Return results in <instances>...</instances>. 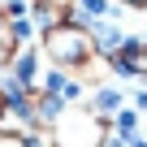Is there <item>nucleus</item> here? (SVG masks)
I'll return each instance as SVG.
<instances>
[{"label":"nucleus","instance_id":"nucleus-1","mask_svg":"<svg viewBox=\"0 0 147 147\" xmlns=\"http://www.w3.org/2000/svg\"><path fill=\"white\" fill-rule=\"evenodd\" d=\"M100 48H95V35L87 30V26H74V22H56V26H48V35H43V56L52 61V65H87L91 56H95Z\"/></svg>","mask_w":147,"mask_h":147},{"label":"nucleus","instance_id":"nucleus-2","mask_svg":"<svg viewBox=\"0 0 147 147\" xmlns=\"http://www.w3.org/2000/svg\"><path fill=\"white\" fill-rule=\"evenodd\" d=\"M52 130H56V147H95L100 143V117L87 113V108L56 113Z\"/></svg>","mask_w":147,"mask_h":147},{"label":"nucleus","instance_id":"nucleus-3","mask_svg":"<svg viewBox=\"0 0 147 147\" xmlns=\"http://www.w3.org/2000/svg\"><path fill=\"white\" fill-rule=\"evenodd\" d=\"M22 35H26L22 22H13L9 13H0V69H5V65L22 52Z\"/></svg>","mask_w":147,"mask_h":147},{"label":"nucleus","instance_id":"nucleus-4","mask_svg":"<svg viewBox=\"0 0 147 147\" xmlns=\"http://www.w3.org/2000/svg\"><path fill=\"white\" fill-rule=\"evenodd\" d=\"M35 5H39V22L43 26H56L69 9H78V0H35Z\"/></svg>","mask_w":147,"mask_h":147},{"label":"nucleus","instance_id":"nucleus-5","mask_svg":"<svg viewBox=\"0 0 147 147\" xmlns=\"http://www.w3.org/2000/svg\"><path fill=\"white\" fill-rule=\"evenodd\" d=\"M117 104H121V100H117V91H104V95H100V113H113Z\"/></svg>","mask_w":147,"mask_h":147},{"label":"nucleus","instance_id":"nucleus-6","mask_svg":"<svg viewBox=\"0 0 147 147\" xmlns=\"http://www.w3.org/2000/svg\"><path fill=\"white\" fill-rule=\"evenodd\" d=\"M0 147H26L22 138H13V134H0Z\"/></svg>","mask_w":147,"mask_h":147}]
</instances>
